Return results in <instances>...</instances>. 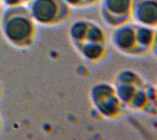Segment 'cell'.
Masks as SVG:
<instances>
[{
    "instance_id": "8fae6325",
    "label": "cell",
    "mask_w": 157,
    "mask_h": 140,
    "mask_svg": "<svg viewBox=\"0 0 157 140\" xmlns=\"http://www.w3.org/2000/svg\"><path fill=\"white\" fill-rule=\"evenodd\" d=\"M71 8H82V0H63Z\"/></svg>"
},
{
    "instance_id": "30bf717a",
    "label": "cell",
    "mask_w": 157,
    "mask_h": 140,
    "mask_svg": "<svg viewBox=\"0 0 157 140\" xmlns=\"http://www.w3.org/2000/svg\"><path fill=\"white\" fill-rule=\"evenodd\" d=\"M101 0H82V8H88L96 6Z\"/></svg>"
},
{
    "instance_id": "277c9868",
    "label": "cell",
    "mask_w": 157,
    "mask_h": 140,
    "mask_svg": "<svg viewBox=\"0 0 157 140\" xmlns=\"http://www.w3.org/2000/svg\"><path fill=\"white\" fill-rule=\"evenodd\" d=\"M90 101L97 111L107 118L121 116L125 105L117 94L113 84L98 83L90 90Z\"/></svg>"
},
{
    "instance_id": "4fadbf2b",
    "label": "cell",
    "mask_w": 157,
    "mask_h": 140,
    "mask_svg": "<svg viewBox=\"0 0 157 140\" xmlns=\"http://www.w3.org/2000/svg\"><path fill=\"white\" fill-rule=\"evenodd\" d=\"M2 127V118H1V116H0V128Z\"/></svg>"
},
{
    "instance_id": "3957f363",
    "label": "cell",
    "mask_w": 157,
    "mask_h": 140,
    "mask_svg": "<svg viewBox=\"0 0 157 140\" xmlns=\"http://www.w3.org/2000/svg\"><path fill=\"white\" fill-rule=\"evenodd\" d=\"M27 7L36 24L47 28L64 24L73 12L63 0H32Z\"/></svg>"
},
{
    "instance_id": "8992f818",
    "label": "cell",
    "mask_w": 157,
    "mask_h": 140,
    "mask_svg": "<svg viewBox=\"0 0 157 140\" xmlns=\"http://www.w3.org/2000/svg\"><path fill=\"white\" fill-rule=\"evenodd\" d=\"M110 39L113 47L120 53L131 57H142L137 39L135 22L131 21L114 28Z\"/></svg>"
},
{
    "instance_id": "5bb4252c",
    "label": "cell",
    "mask_w": 157,
    "mask_h": 140,
    "mask_svg": "<svg viewBox=\"0 0 157 140\" xmlns=\"http://www.w3.org/2000/svg\"><path fill=\"white\" fill-rule=\"evenodd\" d=\"M0 6H2V0H0Z\"/></svg>"
},
{
    "instance_id": "52a82bcc",
    "label": "cell",
    "mask_w": 157,
    "mask_h": 140,
    "mask_svg": "<svg viewBox=\"0 0 157 140\" xmlns=\"http://www.w3.org/2000/svg\"><path fill=\"white\" fill-rule=\"evenodd\" d=\"M132 21L156 28L157 0H132Z\"/></svg>"
},
{
    "instance_id": "9c48e42d",
    "label": "cell",
    "mask_w": 157,
    "mask_h": 140,
    "mask_svg": "<svg viewBox=\"0 0 157 140\" xmlns=\"http://www.w3.org/2000/svg\"><path fill=\"white\" fill-rule=\"evenodd\" d=\"M32 0H2V6L5 7L27 6Z\"/></svg>"
},
{
    "instance_id": "ba28073f",
    "label": "cell",
    "mask_w": 157,
    "mask_h": 140,
    "mask_svg": "<svg viewBox=\"0 0 157 140\" xmlns=\"http://www.w3.org/2000/svg\"><path fill=\"white\" fill-rule=\"evenodd\" d=\"M108 44L104 43H86L75 48L86 61L92 63L103 61L108 54Z\"/></svg>"
},
{
    "instance_id": "5b68a950",
    "label": "cell",
    "mask_w": 157,
    "mask_h": 140,
    "mask_svg": "<svg viewBox=\"0 0 157 140\" xmlns=\"http://www.w3.org/2000/svg\"><path fill=\"white\" fill-rule=\"evenodd\" d=\"M98 5L100 17L107 26L114 28L132 21V0H101Z\"/></svg>"
},
{
    "instance_id": "7c38bea8",
    "label": "cell",
    "mask_w": 157,
    "mask_h": 140,
    "mask_svg": "<svg viewBox=\"0 0 157 140\" xmlns=\"http://www.w3.org/2000/svg\"><path fill=\"white\" fill-rule=\"evenodd\" d=\"M2 94H3V88H2V85H1V83H0V99H1Z\"/></svg>"
},
{
    "instance_id": "6da1fadb",
    "label": "cell",
    "mask_w": 157,
    "mask_h": 140,
    "mask_svg": "<svg viewBox=\"0 0 157 140\" xmlns=\"http://www.w3.org/2000/svg\"><path fill=\"white\" fill-rule=\"evenodd\" d=\"M0 30L4 39L11 47L22 50L33 46L38 25L27 6L5 7L0 17Z\"/></svg>"
},
{
    "instance_id": "7a4b0ae2",
    "label": "cell",
    "mask_w": 157,
    "mask_h": 140,
    "mask_svg": "<svg viewBox=\"0 0 157 140\" xmlns=\"http://www.w3.org/2000/svg\"><path fill=\"white\" fill-rule=\"evenodd\" d=\"M112 84L125 106L142 111L155 107V90L138 72L129 69L120 71Z\"/></svg>"
}]
</instances>
